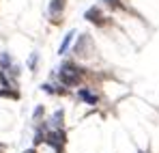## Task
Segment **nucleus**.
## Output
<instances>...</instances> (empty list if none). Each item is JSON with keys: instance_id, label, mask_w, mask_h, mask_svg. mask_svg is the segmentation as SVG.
Masks as SVG:
<instances>
[{"instance_id": "5", "label": "nucleus", "mask_w": 159, "mask_h": 153, "mask_svg": "<svg viewBox=\"0 0 159 153\" xmlns=\"http://www.w3.org/2000/svg\"><path fill=\"white\" fill-rule=\"evenodd\" d=\"M73 37H75V30H69V35L62 39V43H60V48H58V54H67V50H69V45L73 43Z\"/></svg>"}, {"instance_id": "6", "label": "nucleus", "mask_w": 159, "mask_h": 153, "mask_svg": "<svg viewBox=\"0 0 159 153\" xmlns=\"http://www.w3.org/2000/svg\"><path fill=\"white\" fill-rule=\"evenodd\" d=\"M65 4H67L65 0H52V2H50V13H52L54 17H58V15L62 13V9H65Z\"/></svg>"}, {"instance_id": "1", "label": "nucleus", "mask_w": 159, "mask_h": 153, "mask_svg": "<svg viewBox=\"0 0 159 153\" xmlns=\"http://www.w3.org/2000/svg\"><path fill=\"white\" fill-rule=\"evenodd\" d=\"M60 82L65 86H80L82 84V69H78L71 63H65L60 69Z\"/></svg>"}, {"instance_id": "10", "label": "nucleus", "mask_w": 159, "mask_h": 153, "mask_svg": "<svg viewBox=\"0 0 159 153\" xmlns=\"http://www.w3.org/2000/svg\"><path fill=\"white\" fill-rule=\"evenodd\" d=\"M32 140H34V145H39V142H41V140H43V131H37V134H34V138H32Z\"/></svg>"}, {"instance_id": "9", "label": "nucleus", "mask_w": 159, "mask_h": 153, "mask_svg": "<svg viewBox=\"0 0 159 153\" xmlns=\"http://www.w3.org/2000/svg\"><path fill=\"white\" fill-rule=\"evenodd\" d=\"M37 63H39V54H32V56H30V60H28V65H30V69H32V71L37 69Z\"/></svg>"}, {"instance_id": "11", "label": "nucleus", "mask_w": 159, "mask_h": 153, "mask_svg": "<svg viewBox=\"0 0 159 153\" xmlns=\"http://www.w3.org/2000/svg\"><path fill=\"white\" fill-rule=\"evenodd\" d=\"M41 114H43V108H41V106H39V108H37V112H34V117H37V119H39V117H41Z\"/></svg>"}, {"instance_id": "4", "label": "nucleus", "mask_w": 159, "mask_h": 153, "mask_svg": "<svg viewBox=\"0 0 159 153\" xmlns=\"http://www.w3.org/2000/svg\"><path fill=\"white\" fill-rule=\"evenodd\" d=\"M78 97H80V99H82V102L90 103V106H95V103H99V97H97V95H95L93 91H88V88H80Z\"/></svg>"}, {"instance_id": "7", "label": "nucleus", "mask_w": 159, "mask_h": 153, "mask_svg": "<svg viewBox=\"0 0 159 153\" xmlns=\"http://www.w3.org/2000/svg\"><path fill=\"white\" fill-rule=\"evenodd\" d=\"M43 91L45 93H56V95H65L67 88H56V84H43Z\"/></svg>"}, {"instance_id": "2", "label": "nucleus", "mask_w": 159, "mask_h": 153, "mask_svg": "<svg viewBox=\"0 0 159 153\" xmlns=\"http://www.w3.org/2000/svg\"><path fill=\"white\" fill-rule=\"evenodd\" d=\"M45 140H48V145L56 147V151H58V153H62V145L67 142V138H65V131H62V129L48 131V134H45Z\"/></svg>"}, {"instance_id": "8", "label": "nucleus", "mask_w": 159, "mask_h": 153, "mask_svg": "<svg viewBox=\"0 0 159 153\" xmlns=\"http://www.w3.org/2000/svg\"><path fill=\"white\" fill-rule=\"evenodd\" d=\"M54 125L58 129L62 127V110H56V114H54Z\"/></svg>"}, {"instance_id": "3", "label": "nucleus", "mask_w": 159, "mask_h": 153, "mask_svg": "<svg viewBox=\"0 0 159 153\" xmlns=\"http://www.w3.org/2000/svg\"><path fill=\"white\" fill-rule=\"evenodd\" d=\"M84 17H86L88 22L97 24V26H103V24H106V17H103V13H101V9H99V7H93V9H88Z\"/></svg>"}, {"instance_id": "12", "label": "nucleus", "mask_w": 159, "mask_h": 153, "mask_svg": "<svg viewBox=\"0 0 159 153\" xmlns=\"http://www.w3.org/2000/svg\"><path fill=\"white\" fill-rule=\"evenodd\" d=\"M2 151H4V145H0V153H2Z\"/></svg>"}, {"instance_id": "13", "label": "nucleus", "mask_w": 159, "mask_h": 153, "mask_svg": "<svg viewBox=\"0 0 159 153\" xmlns=\"http://www.w3.org/2000/svg\"><path fill=\"white\" fill-rule=\"evenodd\" d=\"M26 153H34V149H30V151H26Z\"/></svg>"}]
</instances>
